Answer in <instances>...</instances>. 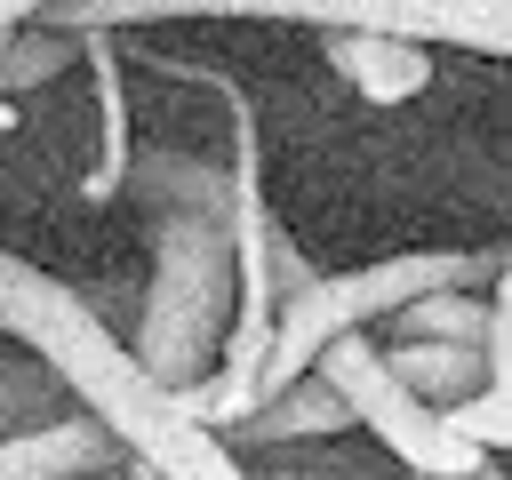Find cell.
<instances>
[{
  "label": "cell",
  "mask_w": 512,
  "mask_h": 480,
  "mask_svg": "<svg viewBox=\"0 0 512 480\" xmlns=\"http://www.w3.org/2000/svg\"><path fill=\"white\" fill-rule=\"evenodd\" d=\"M120 200H136V216L152 224V280L128 352L160 384H192L216 368V344L232 328V168L160 144L128 160Z\"/></svg>",
  "instance_id": "obj_1"
},
{
  "label": "cell",
  "mask_w": 512,
  "mask_h": 480,
  "mask_svg": "<svg viewBox=\"0 0 512 480\" xmlns=\"http://www.w3.org/2000/svg\"><path fill=\"white\" fill-rule=\"evenodd\" d=\"M64 32H128V24H184V16H272V24H320V32H400V40H448L472 56H512V0H48L40 8Z\"/></svg>",
  "instance_id": "obj_2"
},
{
  "label": "cell",
  "mask_w": 512,
  "mask_h": 480,
  "mask_svg": "<svg viewBox=\"0 0 512 480\" xmlns=\"http://www.w3.org/2000/svg\"><path fill=\"white\" fill-rule=\"evenodd\" d=\"M496 280V256L488 248H400V256H376V264H352V272H312L296 296H280L272 312V344H264V368H256V400L296 384L328 336H352V328H384L400 304L432 296V288H488Z\"/></svg>",
  "instance_id": "obj_3"
},
{
  "label": "cell",
  "mask_w": 512,
  "mask_h": 480,
  "mask_svg": "<svg viewBox=\"0 0 512 480\" xmlns=\"http://www.w3.org/2000/svg\"><path fill=\"white\" fill-rule=\"evenodd\" d=\"M312 368L344 392L352 424H360V432H376V456H392L408 480H464V472H480V464H488V456H480V448L448 424V408L416 400V392H408V384L376 360V328L328 336Z\"/></svg>",
  "instance_id": "obj_4"
},
{
  "label": "cell",
  "mask_w": 512,
  "mask_h": 480,
  "mask_svg": "<svg viewBox=\"0 0 512 480\" xmlns=\"http://www.w3.org/2000/svg\"><path fill=\"white\" fill-rule=\"evenodd\" d=\"M336 432H360L352 424V408H344V392L320 376V368H304L296 384H280V392H264L232 432H224V448L232 456H280V448H304V440H336Z\"/></svg>",
  "instance_id": "obj_5"
},
{
  "label": "cell",
  "mask_w": 512,
  "mask_h": 480,
  "mask_svg": "<svg viewBox=\"0 0 512 480\" xmlns=\"http://www.w3.org/2000/svg\"><path fill=\"white\" fill-rule=\"evenodd\" d=\"M104 464H120V440L80 408H64L56 424H32V432H0V480H88Z\"/></svg>",
  "instance_id": "obj_6"
},
{
  "label": "cell",
  "mask_w": 512,
  "mask_h": 480,
  "mask_svg": "<svg viewBox=\"0 0 512 480\" xmlns=\"http://www.w3.org/2000/svg\"><path fill=\"white\" fill-rule=\"evenodd\" d=\"M328 72H344L368 104H408L432 88V48L400 40V32H320Z\"/></svg>",
  "instance_id": "obj_7"
},
{
  "label": "cell",
  "mask_w": 512,
  "mask_h": 480,
  "mask_svg": "<svg viewBox=\"0 0 512 480\" xmlns=\"http://www.w3.org/2000/svg\"><path fill=\"white\" fill-rule=\"evenodd\" d=\"M80 64L96 72V160L80 176L88 200H120V176L136 160L128 144V96H120V32H80Z\"/></svg>",
  "instance_id": "obj_8"
},
{
  "label": "cell",
  "mask_w": 512,
  "mask_h": 480,
  "mask_svg": "<svg viewBox=\"0 0 512 480\" xmlns=\"http://www.w3.org/2000/svg\"><path fill=\"white\" fill-rule=\"evenodd\" d=\"M376 360L416 392V400H432V408H464L472 392H488V360L472 352V344H432V336H392V344H376Z\"/></svg>",
  "instance_id": "obj_9"
},
{
  "label": "cell",
  "mask_w": 512,
  "mask_h": 480,
  "mask_svg": "<svg viewBox=\"0 0 512 480\" xmlns=\"http://www.w3.org/2000/svg\"><path fill=\"white\" fill-rule=\"evenodd\" d=\"M72 64H80V32H64L48 16H24V24L0 32V96H16V104L32 88H56Z\"/></svg>",
  "instance_id": "obj_10"
},
{
  "label": "cell",
  "mask_w": 512,
  "mask_h": 480,
  "mask_svg": "<svg viewBox=\"0 0 512 480\" xmlns=\"http://www.w3.org/2000/svg\"><path fill=\"white\" fill-rule=\"evenodd\" d=\"M72 296H80L72 280H56V272H40V264H24V256L0 248V336L8 344H32Z\"/></svg>",
  "instance_id": "obj_11"
},
{
  "label": "cell",
  "mask_w": 512,
  "mask_h": 480,
  "mask_svg": "<svg viewBox=\"0 0 512 480\" xmlns=\"http://www.w3.org/2000/svg\"><path fill=\"white\" fill-rule=\"evenodd\" d=\"M72 400L64 384L48 376V360L32 352H0V432H32V424H56Z\"/></svg>",
  "instance_id": "obj_12"
},
{
  "label": "cell",
  "mask_w": 512,
  "mask_h": 480,
  "mask_svg": "<svg viewBox=\"0 0 512 480\" xmlns=\"http://www.w3.org/2000/svg\"><path fill=\"white\" fill-rule=\"evenodd\" d=\"M248 480H392L376 456H352V448H328V440H304V448H280L264 464H248ZM408 480V472H400Z\"/></svg>",
  "instance_id": "obj_13"
},
{
  "label": "cell",
  "mask_w": 512,
  "mask_h": 480,
  "mask_svg": "<svg viewBox=\"0 0 512 480\" xmlns=\"http://www.w3.org/2000/svg\"><path fill=\"white\" fill-rule=\"evenodd\" d=\"M448 424L480 448V456H512V384H488L472 392L464 408H448Z\"/></svg>",
  "instance_id": "obj_14"
},
{
  "label": "cell",
  "mask_w": 512,
  "mask_h": 480,
  "mask_svg": "<svg viewBox=\"0 0 512 480\" xmlns=\"http://www.w3.org/2000/svg\"><path fill=\"white\" fill-rule=\"evenodd\" d=\"M480 360H488V384H512V264L496 256V280H488V336H480Z\"/></svg>",
  "instance_id": "obj_15"
},
{
  "label": "cell",
  "mask_w": 512,
  "mask_h": 480,
  "mask_svg": "<svg viewBox=\"0 0 512 480\" xmlns=\"http://www.w3.org/2000/svg\"><path fill=\"white\" fill-rule=\"evenodd\" d=\"M40 8H48V0H0V32H8V24H24V16H40Z\"/></svg>",
  "instance_id": "obj_16"
},
{
  "label": "cell",
  "mask_w": 512,
  "mask_h": 480,
  "mask_svg": "<svg viewBox=\"0 0 512 480\" xmlns=\"http://www.w3.org/2000/svg\"><path fill=\"white\" fill-rule=\"evenodd\" d=\"M128 464V480H168V472H152V464H136V456H120Z\"/></svg>",
  "instance_id": "obj_17"
},
{
  "label": "cell",
  "mask_w": 512,
  "mask_h": 480,
  "mask_svg": "<svg viewBox=\"0 0 512 480\" xmlns=\"http://www.w3.org/2000/svg\"><path fill=\"white\" fill-rule=\"evenodd\" d=\"M464 480H512V472H496V456H488V464H480V472H464Z\"/></svg>",
  "instance_id": "obj_18"
},
{
  "label": "cell",
  "mask_w": 512,
  "mask_h": 480,
  "mask_svg": "<svg viewBox=\"0 0 512 480\" xmlns=\"http://www.w3.org/2000/svg\"><path fill=\"white\" fill-rule=\"evenodd\" d=\"M88 480H128V464H104V472H88Z\"/></svg>",
  "instance_id": "obj_19"
},
{
  "label": "cell",
  "mask_w": 512,
  "mask_h": 480,
  "mask_svg": "<svg viewBox=\"0 0 512 480\" xmlns=\"http://www.w3.org/2000/svg\"><path fill=\"white\" fill-rule=\"evenodd\" d=\"M496 256H504V264H512V240H504V248H496Z\"/></svg>",
  "instance_id": "obj_20"
}]
</instances>
